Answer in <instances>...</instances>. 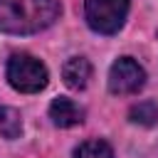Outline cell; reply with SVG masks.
<instances>
[{
  "label": "cell",
  "mask_w": 158,
  "mask_h": 158,
  "mask_svg": "<svg viewBox=\"0 0 158 158\" xmlns=\"http://www.w3.org/2000/svg\"><path fill=\"white\" fill-rule=\"evenodd\" d=\"M59 12V0H0V32L35 35L54 25Z\"/></svg>",
  "instance_id": "obj_1"
},
{
  "label": "cell",
  "mask_w": 158,
  "mask_h": 158,
  "mask_svg": "<svg viewBox=\"0 0 158 158\" xmlns=\"http://www.w3.org/2000/svg\"><path fill=\"white\" fill-rule=\"evenodd\" d=\"M5 77H7V84L20 91V94H37L47 86L49 81V72L47 67L32 57V54H12L7 59V67H5Z\"/></svg>",
  "instance_id": "obj_2"
},
{
  "label": "cell",
  "mask_w": 158,
  "mask_h": 158,
  "mask_svg": "<svg viewBox=\"0 0 158 158\" xmlns=\"http://www.w3.org/2000/svg\"><path fill=\"white\" fill-rule=\"evenodd\" d=\"M128 0H84V20L99 35H116L128 15Z\"/></svg>",
  "instance_id": "obj_3"
},
{
  "label": "cell",
  "mask_w": 158,
  "mask_h": 158,
  "mask_svg": "<svg viewBox=\"0 0 158 158\" xmlns=\"http://www.w3.org/2000/svg\"><path fill=\"white\" fill-rule=\"evenodd\" d=\"M146 84V69L133 57H118L109 69V91L126 96L141 91Z\"/></svg>",
  "instance_id": "obj_4"
},
{
  "label": "cell",
  "mask_w": 158,
  "mask_h": 158,
  "mask_svg": "<svg viewBox=\"0 0 158 158\" xmlns=\"http://www.w3.org/2000/svg\"><path fill=\"white\" fill-rule=\"evenodd\" d=\"M49 118L59 128H72V126H79L84 121V109L67 96H57L49 104Z\"/></svg>",
  "instance_id": "obj_5"
},
{
  "label": "cell",
  "mask_w": 158,
  "mask_h": 158,
  "mask_svg": "<svg viewBox=\"0 0 158 158\" xmlns=\"http://www.w3.org/2000/svg\"><path fill=\"white\" fill-rule=\"evenodd\" d=\"M62 79L69 89H84L91 79V64L86 57H69L62 67Z\"/></svg>",
  "instance_id": "obj_6"
},
{
  "label": "cell",
  "mask_w": 158,
  "mask_h": 158,
  "mask_svg": "<svg viewBox=\"0 0 158 158\" xmlns=\"http://www.w3.org/2000/svg\"><path fill=\"white\" fill-rule=\"evenodd\" d=\"M22 133V116L20 111H15L12 106H0V136H5L7 141L20 138Z\"/></svg>",
  "instance_id": "obj_7"
},
{
  "label": "cell",
  "mask_w": 158,
  "mask_h": 158,
  "mask_svg": "<svg viewBox=\"0 0 158 158\" xmlns=\"http://www.w3.org/2000/svg\"><path fill=\"white\" fill-rule=\"evenodd\" d=\"M74 158H114V148L101 138H89L74 148Z\"/></svg>",
  "instance_id": "obj_8"
},
{
  "label": "cell",
  "mask_w": 158,
  "mask_h": 158,
  "mask_svg": "<svg viewBox=\"0 0 158 158\" xmlns=\"http://www.w3.org/2000/svg\"><path fill=\"white\" fill-rule=\"evenodd\" d=\"M128 118L138 126H156L158 123V106L153 101H138L128 111Z\"/></svg>",
  "instance_id": "obj_9"
}]
</instances>
